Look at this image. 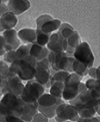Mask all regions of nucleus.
Returning a JSON list of instances; mask_svg holds the SVG:
<instances>
[{"mask_svg": "<svg viewBox=\"0 0 100 122\" xmlns=\"http://www.w3.org/2000/svg\"><path fill=\"white\" fill-rule=\"evenodd\" d=\"M24 102L19 96L7 93L3 95L0 101V116L4 119L6 116L20 117L23 112Z\"/></svg>", "mask_w": 100, "mask_h": 122, "instance_id": "nucleus-1", "label": "nucleus"}, {"mask_svg": "<svg viewBox=\"0 0 100 122\" xmlns=\"http://www.w3.org/2000/svg\"><path fill=\"white\" fill-rule=\"evenodd\" d=\"M62 103H64L62 99L55 98L50 94H43L37 100V111L47 118H53L56 108Z\"/></svg>", "mask_w": 100, "mask_h": 122, "instance_id": "nucleus-2", "label": "nucleus"}, {"mask_svg": "<svg viewBox=\"0 0 100 122\" xmlns=\"http://www.w3.org/2000/svg\"><path fill=\"white\" fill-rule=\"evenodd\" d=\"M44 91L45 88L42 85L34 80H31L26 83V85H24L23 91L19 97L25 104L37 103V100L44 94Z\"/></svg>", "mask_w": 100, "mask_h": 122, "instance_id": "nucleus-3", "label": "nucleus"}, {"mask_svg": "<svg viewBox=\"0 0 100 122\" xmlns=\"http://www.w3.org/2000/svg\"><path fill=\"white\" fill-rule=\"evenodd\" d=\"M9 71L16 75L21 81H31L35 75V67L24 62L23 60H15L10 64Z\"/></svg>", "mask_w": 100, "mask_h": 122, "instance_id": "nucleus-4", "label": "nucleus"}, {"mask_svg": "<svg viewBox=\"0 0 100 122\" xmlns=\"http://www.w3.org/2000/svg\"><path fill=\"white\" fill-rule=\"evenodd\" d=\"M80 83H81V77H79L74 73L69 74V76L66 78V80L64 82L61 98H63V100H67V101L74 99L80 93L79 92Z\"/></svg>", "mask_w": 100, "mask_h": 122, "instance_id": "nucleus-5", "label": "nucleus"}, {"mask_svg": "<svg viewBox=\"0 0 100 122\" xmlns=\"http://www.w3.org/2000/svg\"><path fill=\"white\" fill-rule=\"evenodd\" d=\"M73 58H74V60L85 65L88 69L93 67L94 56L89 45L86 41H82L77 46L74 53H73Z\"/></svg>", "mask_w": 100, "mask_h": 122, "instance_id": "nucleus-6", "label": "nucleus"}, {"mask_svg": "<svg viewBox=\"0 0 100 122\" xmlns=\"http://www.w3.org/2000/svg\"><path fill=\"white\" fill-rule=\"evenodd\" d=\"M50 69L51 67L47 59L37 62L33 80L42 85L44 88H50Z\"/></svg>", "mask_w": 100, "mask_h": 122, "instance_id": "nucleus-7", "label": "nucleus"}, {"mask_svg": "<svg viewBox=\"0 0 100 122\" xmlns=\"http://www.w3.org/2000/svg\"><path fill=\"white\" fill-rule=\"evenodd\" d=\"M79 119L77 109L70 104L62 103L56 108L55 111V120L56 122H76Z\"/></svg>", "mask_w": 100, "mask_h": 122, "instance_id": "nucleus-8", "label": "nucleus"}, {"mask_svg": "<svg viewBox=\"0 0 100 122\" xmlns=\"http://www.w3.org/2000/svg\"><path fill=\"white\" fill-rule=\"evenodd\" d=\"M99 102L100 100L94 99L87 90H85L84 92L78 94L74 99H72L69 101V104L72 106H74L76 109L81 108V107H93L96 113L99 114Z\"/></svg>", "mask_w": 100, "mask_h": 122, "instance_id": "nucleus-9", "label": "nucleus"}, {"mask_svg": "<svg viewBox=\"0 0 100 122\" xmlns=\"http://www.w3.org/2000/svg\"><path fill=\"white\" fill-rule=\"evenodd\" d=\"M5 82V92L6 94H13L15 96H20L23 91L24 85L18 77L14 74H12L10 71L8 73L6 78H4Z\"/></svg>", "mask_w": 100, "mask_h": 122, "instance_id": "nucleus-10", "label": "nucleus"}, {"mask_svg": "<svg viewBox=\"0 0 100 122\" xmlns=\"http://www.w3.org/2000/svg\"><path fill=\"white\" fill-rule=\"evenodd\" d=\"M46 47L49 53H57V51L65 53L67 50V41L58 32H54L50 34L49 41L46 45Z\"/></svg>", "mask_w": 100, "mask_h": 122, "instance_id": "nucleus-11", "label": "nucleus"}, {"mask_svg": "<svg viewBox=\"0 0 100 122\" xmlns=\"http://www.w3.org/2000/svg\"><path fill=\"white\" fill-rule=\"evenodd\" d=\"M2 37L4 40V51H16L18 47L21 46L20 40L17 36V31L14 29H9L3 31Z\"/></svg>", "mask_w": 100, "mask_h": 122, "instance_id": "nucleus-12", "label": "nucleus"}, {"mask_svg": "<svg viewBox=\"0 0 100 122\" xmlns=\"http://www.w3.org/2000/svg\"><path fill=\"white\" fill-rule=\"evenodd\" d=\"M8 10L15 16L22 14L30 8V2L28 0H10L7 4Z\"/></svg>", "mask_w": 100, "mask_h": 122, "instance_id": "nucleus-13", "label": "nucleus"}, {"mask_svg": "<svg viewBox=\"0 0 100 122\" xmlns=\"http://www.w3.org/2000/svg\"><path fill=\"white\" fill-rule=\"evenodd\" d=\"M16 24H17V17L12 12L8 11L7 13L0 17V32L12 29Z\"/></svg>", "mask_w": 100, "mask_h": 122, "instance_id": "nucleus-14", "label": "nucleus"}, {"mask_svg": "<svg viewBox=\"0 0 100 122\" xmlns=\"http://www.w3.org/2000/svg\"><path fill=\"white\" fill-rule=\"evenodd\" d=\"M48 54H49V51L47 50L46 46H38L36 43H31V45H30L29 55L32 56L37 62H41L42 60L47 59Z\"/></svg>", "mask_w": 100, "mask_h": 122, "instance_id": "nucleus-15", "label": "nucleus"}, {"mask_svg": "<svg viewBox=\"0 0 100 122\" xmlns=\"http://www.w3.org/2000/svg\"><path fill=\"white\" fill-rule=\"evenodd\" d=\"M38 113L37 111V103H32V104H25L24 103V108L23 112L19 118L25 122H31L33 117Z\"/></svg>", "mask_w": 100, "mask_h": 122, "instance_id": "nucleus-16", "label": "nucleus"}, {"mask_svg": "<svg viewBox=\"0 0 100 122\" xmlns=\"http://www.w3.org/2000/svg\"><path fill=\"white\" fill-rule=\"evenodd\" d=\"M17 36H18V38H20L24 43H27V45H31V43L35 42V37H36L35 29L22 28L17 32Z\"/></svg>", "mask_w": 100, "mask_h": 122, "instance_id": "nucleus-17", "label": "nucleus"}, {"mask_svg": "<svg viewBox=\"0 0 100 122\" xmlns=\"http://www.w3.org/2000/svg\"><path fill=\"white\" fill-rule=\"evenodd\" d=\"M99 85H100L99 80H94V79H89L85 83L86 90L96 100H100V86Z\"/></svg>", "mask_w": 100, "mask_h": 122, "instance_id": "nucleus-18", "label": "nucleus"}, {"mask_svg": "<svg viewBox=\"0 0 100 122\" xmlns=\"http://www.w3.org/2000/svg\"><path fill=\"white\" fill-rule=\"evenodd\" d=\"M67 50L65 53L66 54H69V55H73V53H74L75 49L77 47V46L80 43V37H79V34H78V32L74 31V33L72 34L71 36H69L67 40Z\"/></svg>", "mask_w": 100, "mask_h": 122, "instance_id": "nucleus-19", "label": "nucleus"}, {"mask_svg": "<svg viewBox=\"0 0 100 122\" xmlns=\"http://www.w3.org/2000/svg\"><path fill=\"white\" fill-rule=\"evenodd\" d=\"M60 25H61V21L59 19H52L45 22L39 30H41V31L45 32L47 34H50V33H53L55 30H57L60 27Z\"/></svg>", "mask_w": 100, "mask_h": 122, "instance_id": "nucleus-20", "label": "nucleus"}, {"mask_svg": "<svg viewBox=\"0 0 100 122\" xmlns=\"http://www.w3.org/2000/svg\"><path fill=\"white\" fill-rule=\"evenodd\" d=\"M72 72H74V74H76V75H78L79 77L82 78V77L87 76L88 68L82 63L74 60L73 61V64H72Z\"/></svg>", "mask_w": 100, "mask_h": 122, "instance_id": "nucleus-21", "label": "nucleus"}, {"mask_svg": "<svg viewBox=\"0 0 100 122\" xmlns=\"http://www.w3.org/2000/svg\"><path fill=\"white\" fill-rule=\"evenodd\" d=\"M74 28H73V26H71L70 24L68 23H61V25H60V27L58 28V33L61 36L64 40H67V38L69 36H71L73 33H74Z\"/></svg>", "mask_w": 100, "mask_h": 122, "instance_id": "nucleus-22", "label": "nucleus"}, {"mask_svg": "<svg viewBox=\"0 0 100 122\" xmlns=\"http://www.w3.org/2000/svg\"><path fill=\"white\" fill-rule=\"evenodd\" d=\"M35 32H36V37H35V42L34 43L41 46H45L49 41L50 34H47L39 29H35Z\"/></svg>", "mask_w": 100, "mask_h": 122, "instance_id": "nucleus-23", "label": "nucleus"}, {"mask_svg": "<svg viewBox=\"0 0 100 122\" xmlns=\"http://www.w3.org/2000/svg\"><path fill=\"white\" fill-rule=\"evenodd\" d=\"M79 118H91L95 115V110L93 107H81L77 109Z\"/></svg>", "mask_w": 100, "mask_h": 122, "instance_id": "nucleus-24", "label": "nucleus"}, {"mask_svg": "<svg viewBox=\"0 0 100 122\" xmlns=\"http://www.w3.org/2000/svg\"><path fill=\"white\" fill-rule=\"evenodd\" d=\"M29 50H30V45L20 46L18 49L15 51L16 60H25L29 56Z\"/></svg>", "mask_w": 100, "mask_h": 122, "instance_id": "nucleus-25", "label": "nucleus"}, {"mask_svg": "<svg viewBox=\"0 0 100 122\" xmlns=\"http://www.w3.org/2000/svg\"><path fill=\"white\" fill-rule=\"evenodd\" d=\"M53 19V17L48 15V14H43V15H40L38 17V18L36 19V26H37V29H40L41 26L43 24H44L45 22H47V21L49 20H52Z\"/></svg>", "mask_w": 100, "mask_h": 122, "instance_id": "nucleus-26", "label": "nucleus"}, {"mask_svg": "<svg viewBox=\"0 0 100 122\" xmlns=\"http://www.w3.org/2000/svg\"><path fill=\"white\" fill-rule=\"evenodd\" d=\"M3 56H4L3 62H5L7 65H8V64L13 63V62H14V61L16 60V54H15V51H6V53L4 54Z\"/></svg>", "mask_w": 100, "mask_h": 122, "instance_id": "nucleus-27", "label": "nucleus"}, {"mask_svg": "<svg viewBox=\"0 0 100 122\" xmlns=\"http://www.w3.org/2000/svg\"><path fill=\"white\" fill-rule=\"evenodd\" d=\"M9 73V66L3 61H0V77H2L3 79L6 78V76Z\"/></svg>", "mask_w": 100, "mask_h": 122, "instance_id": "nucleus-28", "label": "nucleus"}, {"mask_svg": "<svg viewBox=\"0 0 100 122\" xmlns=\"http://www.w3.org/2000/svg\"><path fill=\"white\" fill-rule=\"evenodd\" d=\"M99 70L100 68H90L88 69V73L87 75L90 76L91 79H94V80H99L100 79V76H99Z\"/></svg>", "mask_w": 100, "mask_h": 122, "instance_id": "nucleus-29", "label": "nucleus"}, {"mask_svg": "<svg viewBox=\"0 0 100 122\" xmlns=\"http://www.w3.org/2000/svg\"><path fill=\"white\" fill-rule=\"evenodd\" d=\"M31 122H48V118L45 117L44 115H42L41 113H37V114L33 117V119Z\"/></svg>", "mask_w": 100, "mask_h": 122, "instance_id": "nucleus-30", "label": "nucleus"}, {"mask_svg": "<svg viewBox=\"0 0 100 122\" xmlns=\"http://www.w3.org/2000/svg\"><path fill=\"white\" fill-rule=\"evenodd\" d=\"M1 122H25V121L21 120L19 117H15V116H6Z\"/></svg>", "mask_w": 100, "mask_h": 122, "instance_id": "nucleus-31", "label": "nucleus"}, {"mask_svg": "<svg viewBox=\"0 0 100 122\" xmlns=\"http://www.w3.org/2000/svg\"><path fill=\"white\" fill-rule=\"evenodd\" d=\"M5 94V82H4V79L2 77H0V97Z\"/></svg>", "mask_w": 100, "mask_h": 122, "instance_id": "nucleus-32", "label": "nucleus"}, {"mask_svg": "<svg viewBox=\"0 0 100 122\" xmlns=\"http://www.w3.org/2000/svg\"><path fill=\"white\" fill-rule=\"evenodd\" d=\"M76 122H99V118H97V117H91V118H79Z\"/></svg>", "mask_w": 100, "mask_h": 122, "instance_id": "nucleus-33", "label": "nucleus"}, {"mask_svg": "<svg viewBox=\"0 0 100 122\" xmlns=\"http://www.w3.org/2000/svg\"><path fill=\"white\" fill-rule=\"evenodd\" d=\"M4 40L2 36H0V56H3L4 54H5V51H4Z\"/></svg>", "mask_w": 100, "mask_h": 122, "instance_id": "nucleus-34", "label": "nucleus"}, {"mask_svg": "<svg viewBox=\"0 0 100 122\" xmlns=\"http://www.w3.org/2000/svg\"><path fill=\"white\" fill-rule=\"evenodd\" d=\"M8 11H9V10H8L7 5H4V4L0 5V17H1L2 15H4L5 13H7Z\"/></svg>", "mask_w": 100, "mask_h": 122, "instance_id": "nucleus-35", "label": "nucleus"}, {"mask_svg": "<svg viewBox=\"0 0 100 122\" xmlns=\"http://www.w3.org/2000/svg\"><path fill=\"white\" fill-rule=\"evenodd\" d=\"M3 4V1H1V0H0V5H2Z\"/></svg>", "mask_w": 100, "mask_h": 122, "instance_id": "nucleus-36", "label": "nucleus"}]
</instances>
